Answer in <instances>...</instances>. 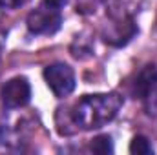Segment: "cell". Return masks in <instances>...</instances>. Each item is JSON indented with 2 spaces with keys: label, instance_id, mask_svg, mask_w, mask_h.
I'll list each match as a JSON object with an SVG mask.
<instances>
[{
  "label": "cell",
  "instance_id": "obj_1",
  "mask_svg": "<svg viewBox=\"0 0 157 155\" xmlns=\"http://www.w3.org/2000/svg\"><path fill=\"white\" fill-rule=\"evenodd\" d=\"M122 106V99L117 93L84 95L71 112L73 122L82 130H95L117 117Z\"/></svg>",
  "mask_w": 157,
  "mask_h": 155
},
{
  "label": "cell",
  "instance_id": "obj_2",
  "mask_svg": "<svg viewBox=\"0 0 157 155\" xmlns=\"http://www.w3.org/2000/svg\"><path fill=\"white\" fill-rule=\"evenodd\" d=\"M44 78L55 97H66L75 89V73L64 62H53L46 66Z\"/></svg>",
  "mask_w": 157,
  "mask_h": 155
},
{
  "label": "cell",
  "instance_id": "obj_3",
  "mask_svg": "<svg viewBox=\"0 0 157 155\" xmlns=\"http://www.w3.org/2000/svg\"><path fill=\"white\" fill-rule=\"evenodd\" d=\"M28 29L33 35H53L55 31H59L60 24H62V17L59 13V9L48 7V6H40L35 11H31L28 15Z\"/></svg>",
  "mask_w": 157,
  "mask_h": 155
},
{
  "label": "cell",
  "instance_id": "obj_4",
  "mask_svg": "<svg viewBox=\"0 0 157 155\" xmlns=\"http://www.w3.org/2000/svg\"><path fill=\"white\" fill-rule=\"evenodd\" d=\"M0 95L6 108H22L31 99V86L26 77H13L2 86Z\"/></svg>",
  "mask_w": 157,
  "mask_h": 155
},
{
  "label": "cell",
  "instance_id": "obj_5",
  "mask_svg": "<svg viewBox=\"0 0 157 155\" xmlns=\"http://www.w3.org/2000/svg\"><path fill=\"white\" fill-rule=\"evenodd\" d=\"M157 89V66L154 64H148L144 66L139 75L133 80V86H132V93L143 100H146L154 91Z\"/></svg>",
  "mask_w": 157,
  "mask_h": 155
},
{
  "label": "cell",
  "instance_id": "obj_6",
  "mask_svg": "<svg viewBox=\"0 0 157 155\" xmlns=\"http://www.w3.org/2000/svg\"><path fill=\"white\" fill-rule=\"evenodd\" d=\"M130 153L133 155H152L154 153V146L150 144V141L144 135H135L130 142Z\"/></svg>",
  "mask_w": 157,
  "mask_h": 155
},
{
  "label": "cell",
  "instance_id": "obj_7",
  "mask_svg": "<svg viewBox=\"0 0 157 155\" xmlns=\"http://www.w3.org/2000/svg\"><path fill=\"white\" fill-rule=\"evenodd\" d=\"M91 152L95 153H101V155H106V153H113V142H112V137L110 135H99L91 141L90 144Z\"/></svg>",
  "mask_w": 157,
  "mask_h": 155
},
{
  "label": "cell",
  "instance_id": "obj_8",
  "mask_svg": "<svg viewBox=\"0 0 157 155\" xmlns=\"http://www.w3.org/2000/svg\"><path fill=\"white\" fill-rule=\"evenodd\" d=\"M24 0H0V7L4 9H13V7H18Z\"/></svg>",
  "mask_w": 157,
  "mask_h": 155
},
{
  "label": "cell",
  "instance_id": "obj_9",
  "mask_svg": "<svg viewBox=\"0 0 157 155\" xmlns=\"http://www.w3.org/2000/svg\"><path fill=\"white\" fill-rule=\"evenodd\" d=\"M66 2H68V0H42V4H44V6L53 7V9H60Z\"/></svg>",
  "mask_w": 157,
  "mask_h": 155
},
{
  "label": "cell",
  "instance_id": "obj_10",
  "mask_svg": "<svg viewBox=\"0 0 157 155\" xmlns=\"http://www.w3.org/2000/svg\"><path fill=\"white\" fill-rule=\"evenodd\" d=\"M2 47H4V33L0 31V51H2Z\"/></svg>",
  "mask_w": 157,
  "mask_h": 155
}]
</instances>
